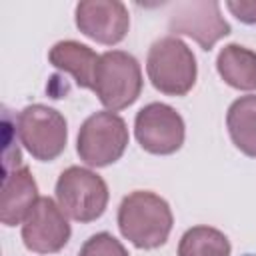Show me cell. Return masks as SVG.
Wrapping results in <instances>:
<instances>
[{"mask_svg": "<svg viewBox=\"0 0 256 256\" xmlns=\"http://www.w3.org/2000/svg\"><path fill=\"white\" fill-rule=\"evenodd\" d=\"M130 134L122 116L110 110L90 114L76 138V152L86 166L104 168L118 162L128 146Z\"/></svg>", "mask_w": 256, "mask_h": 256, "instance_id": "obj_5", "label": "cell"}, {"mask_svg": "<svg viewBox=\"0 0 256 256\" xmlns=\"http://www.w3.org/2000/svg\"><path fill=\"white\" fill-rule=\"evenodd\" d=\"M48 60L60 72L70 74L78 88H94V74L100 54H96L90 46L76 40H60L50 48Z\"/></svg>", "mask_w": 256, "mask_h": 256, "instance_id": "obj_12", "label": "cell"}, {"mask_svg": "<svg viewBox=\"0 0 256 256\" xmlns=\"http://www.w3.org/2000/svg\"><path fill=\"white\" fill-rule=\"evenodd\" d=\"M244 256H254V254H244Z\"/></svg>", "mask_w": 256, "mask_h": 256, "instance_id": "obj_18", "label": "cell"}, {"mask_svg": "<svg viewBox=\"0 0 256 256\" xmlns=\"http://www.w3.org/2000/svg\"><path fill=\"white\" fill-rule=\"evenodd\" d=\"M142 86V68L130 52L108 50L100 54L92 92L106 110L118 112L132 106L138 100Z\"/></svg>", "mask_w": 256, "mask_h": 256, "instance_id": "obj_3", "label": "cell"}, {"mask_svg": "<svg viewBox=\"0 0 256 256\" xmlns=\"http://www.w3.org/2000/svg\"><path fill=\"white\" fill-rule=\"evenodd\" d=\"M72 236L66 214L48 196H40L22 222V242L30 252L54 254L60 252Z\"/></svg>", "mask_w": 256, "mask_h": 256, "instance_id": "obj_9", "label": "cell"}, {"mask_svg": "<svg viewBox=\"0 0 256 256\" xmlns=\"http://www.w3.org/2000/svg\"><path fill=\"white\" fill-rule=\"evenodd\" d=\"M78 256H130L124 244L110 232L92 234L80 248Z\"/></svg>", "mask_w": 256, "mask_h": 256, "instance_id": "obj_16", "label": "cell"}, {"mask_svg": "<svg viewBox=\"0 0 256 256\" xmlns=\"http://www.w3.org/2000/svg\"><path fill=\"white\" fill-rule=\"evenodd\" d=\"M56 202L62 212L76 222L98 220L108 206V184L96 172L82 166H68L56 180Z\"/></svg>", "mask_w": 256, "mask_h": 256, "instance_id": "obj_4", "label": "cell"}, {"mask_svg": "<svg viewBox=\"0 0 256 256\" xmlns=\"http://www.w3.org/2000/svg\"><path fill=\"white\" fill-rule=\"evenodd\" d=\"M146 74L158 92L168 96H186L196 84V56L178 36H162L148 48Z\"/></svg>", "mask_w": 256, "mask_h": 256, "instance_id": "obj_2", "label": "cell"}, {"mask_svg": "<svg viewBox=\"0 0 256 256\" xmlns=\"http://www.w3.org/2000/svg\"><path fill=\"white\" fill-rule=\"evenodd\" d=\"M38 198V184L28 166L2 170L0 220L4 226L22 224Z\"/></svg>", "mask_w": 256, "mask_h": 256, "instance_id": "obj_11", "label": "cell"}, {"mask_svg": "<svg viewBox=\"0 0 256 256\" xmlns=\"http://www.w3.org/2000/svg\"><path fill=\"white\" fill-rule=\"evenodd\" d=\"M216 70L220 78L244 92L256 90V52L240 46V44H226L216 56Z\"/></svg>", "mask_w": 256, "mask_h": 256, "instance_id": "obj_13", "label": "cell"}, {"mask_svg": "<svg viewBox=\"0 0 256 256\" xmlns=\"http://www.w3.org/2000/svg\"><path fill=\"white\" fill-rule=\"evenodd\" d=\"M168 28L172 36H190L202 50H212L218 40L232 32L216 0H188L174 4Z\"/></svg>", "mask_w": 256, "mask_h": 256, "instance_id": "obj_8", "label": "cell"}, {"mask_svg": "<svg viewBox=\"0 0 256 256\" xmlns=\"http://www.w3.org/2000/svg\"><path fill=\"white\" fill-rule=\"evenodd\" d=\"M134 136L142 150H146L148 154H174L184 144V118L164 102H150L136 112Z\"/></svg>", "mask_w": 256, "mask_h": 256, "instance_id": "obj_7", "label": "cell"}, {"mask_svg": "<svg viewBox=\"0 0 256 256\" xmlns=\"http://www.w3.org/2000/svg\"><path fill=\"white\" fill-rule=\"evenodd\" d=\"M76 28L90 40L114 46L122 42L130 28V14L118 0H82L74 10Z\"/></svg>", "mask_w": 256, "mask_h": 256, "instance_id": "obj_10", "label": "cell"}, {"mask_svg": "<svg viewBox=\"0 0 256 256\" xmlns=\"http://www.w3.org/2000/svg\"><path fill=\"white\" fill-rule=\"evenodd\" d=\"M232 246L226 234L212 226H192L178 242V256H230Z\"/></svg>", "mask_w": 256, "mask_h": 256, "instance_id": "obj_15", "label": "cell"}, {"mask_svg": "<svg viewBox=\"0 0 256 256\" xmlns=\"http://www.w3.org/2000/svg\"><path fill=\"white\" fill-rule=\"evenodd\" d=\"M14 128L26 152L40 162L56 160L68 142L66 118L46 104H28L22 108Z\"/></svg>", "mask_w": 256, "mask_h": 256, "instance_id": "obj_6", "label": "cell"}, {"mask_svg": "<svg viewBox=\"0 0 256 256\" xmlns=\"http://www.w3.org/2000/svg\"><path fill=\"white\" fill-rule=\"evenodd\" d=\"M226 128L232 144L242 154L256 158V94L240 96L228 106Z\"/></svg>", "mask_w": 256, "mask_h": 256, "instance_id": "obj_14", "label": "cell"}, {"mask_svg": "<svg viewBox=\"0 0 256 256\" xmlns=\"http://www.w3.org/2000/svg\"><path fill=\"white\" fill-rule=\"evenodd\" d=\"M116 220L120 234L140 250L160 248L168 240L174 224L170 204L150 190L126 194L118 206Z\"/></svg>", "mask_w": 256, "mask_h": 256, "instance_id": "obj_1", "label": "cell"}, {"mask_svg": "<svg viewBox=\"0 0 256 256\" xmlns=\"http://www.w3.org/2000/svg\"><path fill=\"white\" fill-rule=\"evenodd\" d=\"M226 8L244 24H256V0H228Z\"/></svg>", "mask_w": 256, "mask_h": 256, "instance_id": "obj_17", "label": "cell"}]
</instances>
